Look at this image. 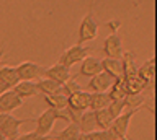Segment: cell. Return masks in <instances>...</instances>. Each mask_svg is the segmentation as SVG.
I'll return each instance as SVG.
<instances>
[{
  "label": "cell",
  "mask_w": 157,
  "mask_h": 140,
  "mask_svg": "<svg viewBox=\"0 0 157 140\" xmlns=\"http://www.w3.org/2000/svg\"><path fill=\"white\" fill-rule=\"evenodd\" d=\"M106 26L110 28V34L105 38L103 41V54H105L106 59H120L123 54V42H121V36L118 34V30H120L121 23L116 20H111L106 23Z\"/></svg>",
  "instance_id": "cell-1"
},
{
  "label": "cell",
  "mask_w": 157,
  "mask_h": 140,
  "mask_svg": "<svg viewBox=\"0 0 157 140\" xmlns=\"http://www.w3.org/2000/svg\"><path fill=\"white\" fill-rule=\"evenodd\" d=\"M56 120H66L69 122L67 114L61 113V111H54L51 108H48L46 111H43L38 117L33 119V122L36 124V129H34V134H38L39 137H46L52 132V127L56 124Z\"/></svg>",
  "instance_id": "cell-2"
},
{
  "label": "cell",
  "mask_w": 157,
  "mask_h": 140,
  "mask_svg": "<svg viewBox=\"0 0 157 140\" xmlns=\"http://www.w3.org/2000/svg\"><path fill=\"white\" fill-rule=\"evenodd\" d=\"M88 98H90V93L83 90H78L75 93L67 96V108L64 111H66V114L69 117V122L77 124L80 114L88 109Z\"/></svg>",
  "instance_id": "cell-3"
},
{
  "label": "cell",
  "mask_w": 157,
  "mask_h": 140,
  "mask_svg": "<svg viewBox=\"0 0 157 140\" xmlns=\"http://www.w3.org/2000/svg\"><path fill=\"white\" fill-rule=\"evenodd\" d=\"M98 28H100V25H98V21L95 18V13H93V10H88L87 15L83 16V20L80 21V26H78L77 44H85V42L97 39Z\"/></svg>",
  "instance_id": "cell-4"
},
{
  "label": "cell",
  "mask_w": 157,
  "mask_h": 140,
  "mask_svg": "<svg viewBox=\"0 0 157 140\" xmlns=\"http://www.w3.org/2000/svg\"><path fill=\"white\" fill-rule=\"evenodd\" d=\"M92 51H93V47L85 46V44L71 46L69 49H66L61 56H59L57 64H61V65H64V67H67V69H71L72 65L80 64V62L85 59V57H88V54H90Z\"/></svg>",
  "instance_id": "cell-5"
},
{
  "label": "cell",
  "mask_w": 157,
  "mask_h": 140,
  "mask_svg": "<svg viewBox=\"0 0 157 140\" xmlns=\"http://www.w3.org/2000/svg\"><path fill=\"white\" fill-rule=\"evenodd\" d=\"M26 122H33V119H17L12 114L0 113V132L5 140H15L20 135V127Z\"/></svg>",
  "instance_id": "cell-6"
},
{
  "label": "cell",
  "mask_w": 157,
  "mask_h": 140,
  "mask_svg": "<svg viewBox=\"0 0 157 140\" xmlns=\"http://www.w3.org/2000/svg\"><path fill=\"white\" fill-rule=\"evenodd\" d=\"M136 113H139V109H126L123 114H120L116 119H113L110 125V132L115 135L116 140H129L128 138V127L131 124V119Z\"/></svg>",
  "instance_id": "cell-7"
},
{
  "label": "cell",
  "mask_w": 157,
  "mask_h": 140,
  "mask_svg": "<svg viewBox=\"0 0 157 140\" xmlns=\"http://www.w3.org/2000/svg\"><path fill=\"white\" fill-rule=\"evenodd\" d=\"M15 69H17L20 81H38L44 75V69L46 67L39 65L36 62H31V60H25L18 67H15Z\"/></svg>",
  "instance_id": "cell-8"
},
{
  "label": "cell",
  "mask_w": 157,
  "mask_h": 140,
  "mask_svg": "<svg viewBox=\"0 0 157 140\" xmlns=\"http://www.w3.org/2000/svg\"><path fill=\"white\" fill-rule=\"evenodd\" d=\"M115 80L116 78H113L111 75H108L101 70L100 74H97L95 77H92V78L88 80L87 90L90 91V93H106Z\"/></svg>",
  "instance_id": "cell-9"
},
{
  "label": "cell",
  "mask_w": 157,
  "mask_h": 140,
  "mask_svg": "<svg viewBox=\"0 0 157 140\" xmlns=\"http://www.w3.org/2000/svg\"><path fill=\"white\" fill-rule=\"evenodd\" d=\"M21 106H23V99L15 95L13 90H8L3 95H0V113L12 114L13 111L20 109Z\"/></svg>",
  "instance_id": "cell-10"
},
{
  "label": "cell",
  "mask_w": 157,
  "mask_h": 140,
  "mask_svg": "<svg viewBox=\"0 0 157 140\" xmlns=\"http://www.w3.org/2000/svg\"><path fill=\"white\" fill-rule=\"evenodd\" d=\"M43 77L44 78H49V80L56 81V83H59V85L66 83V81H69L72 78L71 77V69H67V67H64L61 64H54L51 67H46Z\"/></svg>",
  "instance_id": "cell-11"
},
{
  "label": "cell",
  "mask_w": 157,
  "mask_h": 140,
  "mask_svg": "<svg viewBox=\"0 0 157 140\" xmlns=\"http://www.w3.org/2000/svg\"><path fill=\"white\" fill-rule=\"evenodd\" d=\"M100 72H101V64H100V59H97V57L88 56L80 62V69H78V75L80 77L92 78V77H95Z\"/></svg>",
  "instance_id": "cell-12"
},
{
  "label": "cell",
  "mask_w": 157,
  "mask_h": 140,
  "mask_svg": "<svg viewBox=\"0 0 157 140\" xmlns=\"http://www.w3.org/2000/svg\"><path fill=\"white\" fill-rule=\"evenodd\" d=\"M120 60H121V67H123V78H131V77H134L136 72H137L134 52H131V51L123 52Z\"/></svg>",
  "instance_id": "cell-13"
},
{
  "label": "cell",
  "mask_w": 157,
  "mask_h": 140,
  "mask_svg": "<svg viewBox=\"0 0 157 140\" xmlns=\"http://www.w3.org/2000/svg\"><path fill=\"white\" fill-rule=\"evenodd\" d=\"M136 75L139 77L141 80H144L149 86L154 85V80H155V59L154 57H151V59L146 60L141 67H137Z\"/></svg>",
  "instance_id": "cell-14"
},
{
  "label": "cell",
  "mask_w": 157,
  "mask_h": 140,
  "mask_svg": "<svg viewBox=\"0 0 157 140\" xmlns=\"http://www.w3.org/2000/svg\"><path fill=\"white\" fill-rule=\"evenodd\" d=\"M0 81H2L8 90H13L15 86L20 83L17 69H15V67H10V65H2L0 67Z\"/></svg>",
  "instance_id": "cell-15"
},
{
  "label": "cell",
  "mask_w": 157,
  "mask_h": 140,
  "mask_svg": "<svg viewBox=\"0 0 157 140\" xmlns=\"http://www.w3.org/2000/svg\"><path fill=\"white\" fill-rule=\"evenodd\" d=\"M78 135H80V130H78L77 124L69 122L66 129L59 130V132H56V134L51 132L48 135V138L49 140H77Z\"/></svg>",
  "instance_id": "cell-16"
},
{
  "label": "cell",
  "mask_w": 157,
  "mask_h": 140,
  "mask_svg": "<svg viewBox=\"0 0 157 140\" xmlns=\"http://www.w3.org/2000/svg\"><path fill=\"white\" fill-rule=\"evenodd\" d=\"M77 127H78V130H80V134H90V132H93V130H97L93 111L87 109L85 113L80 114V117H78V120H77Z\"/></svg>",
  "instance_id": "cell-17"
},
{
  "label": "cell",
  "mask_w": 157,
  "mask_h": 140,
  "mask_svg": "<svg viewBox=\"0 0 157 140\" xmlns=\"http://www.w3.org/2000/svg\"><path fill=\"white\" fill-rule=\"evenodd\" d=\"M101 70L105 74L111 75L113 78H123V67H121V60L120 59H101Z\"/></svg>",
  "instance_id": "cell-18"
},
{
  "label": "cell",
  "mask_w": 157,
  "mask_h": 140,
  "mask_svg": "<svg viewBox=\"0 0 157 140\" xmlns=\"http://www.w3.org/2000/svg\"><path fill=\"white\" fill-rule=\"evenodd\" d=\"M124 80V88L128 95H141L144 90H147V85L144 80H141L137 75L131 77V78H123Z\"/></svg>",
  "instance_id": "cell-19"
},
{
  "label": "cell",
  "mask_w": 157,
  "mask_h": 140,
  "mask_svg": "<svg viewBox=\"0 0 157 140\" xmlns=\"http://www.w3.org/2000/svg\"><path fill=\"white\" fill-rule=\"evenodd\" d=\"M111 103L108 93H90L88 98V109L90 111H100L108 108V104Z\"/></svg>",
  "instance_id": "cell-20"
},
{
  "label": "cell",
  "mask_w": 157,
  "mask_h": 140,
  "mask_svg": "<svg viewBox=\"0 0 157 140\" xmlns=\"http://www.w3.org/2000/svg\"><path fill=\"white\" fill-rule=\"evenodd\" d=\"M15 95L20 96L21 99L25 98H33V96L39 95L38 93V88H36V83L34 81H20V83L13 88Z\"/></svg>",
  "instance_id": "cell-21"
},
{
  "label": "cell",
  "mask_w": 157,
  "mask_h": 140,
  "mask_svg": "<svg viewBox=\"0 0 157 140\" xmlns=\"http://www.w3.org/2000/svg\"><path fill=\"white\" fill-rule=\"evenodd\" d=\"M34 83H36L38 93H41V95H57V93H61V85L56 83V81H52V80H49V78H39L38 81H34Z\"/></svg>",
  "instance_id": "cell-22"
},
{
  "label": "cell",
  "mask_w": 157,
  "mask_h": 140,
  "mask_svg": "<svg viewBox=\"0 0 157 140\" xmlns=\"http://www.w3.org/2000/svg\"><path fill=\"white\" fill-rule=\"evenodd\" d=\"M44 103L48 104V108H51L54 111H62L67 108V96H64L61 93L57 95H44Z\"/></svg>",
  "instance_id": "cell-23"
},
{
  "label": "cell",
  "mask_w": 157,
  "mask_h": 140,
  "mask_svg": "<svg viewBox=\"0 0 157 140\" xmlns=\"http://www.w3.org/2000/svg\"><path fill=\"white\" fill-rule=\"evenodd\" d=\"M106 93H108V96H110L111 101H123V99H124V96L128 95L126 88H124V80H123V78H116Z\"/></svg>",
  "instance_id": "cell-24"
},
{
  "label": "cell",
  "mask_w": 157,
  "mask_h": 140,
  "mask_svg": "<svg viewBox=\"0 0 157 140\" xmlns=\"http://www.w3.org/2000/svg\"><path fill=\"white\" fill-rule=\"evenodd\" d=\"M93 116H95V124L98 130H108L110 125L113 122V117L108 113V109H100V111H93Z\"/></svg>",
  "instance_id": "cell-25"
},
{
  "label": "cell",
  "mask_w": 157,
  "mask_h": 140,
  "mask_svg": "<svg viewBox=\"0 0 157 140\" xmlns=\"http://www.w3.org/2000/svg\"><path fill=\"white\" fill-rule=\"evenodd\" d=\"M123 103H124V108L126 109H142L146 106V98L141 95H126L124 99H123Z\"/></svg>",
  "instance_id": "cell-26"
},
{
  "label": "cell",
  "mask_w": 157,
  "mask_h": 140,
  "mask_svg": "<svg viewBox=\"0 0 157 140\" xmlns=\"http://www.w3.org/2000/svg\"><path fill=\"white\" fill-rule=\"evenodd\" d=\"M108 113H110V116L113 119H116L120 114H123L126 111V108H124V103L123 101H111L110 104H108Z\"/></svg>",
  "instance_id": "cell-27"
},
{
  "label": "cell",
  "mask_w": 157,
  "mask_h": 140,
  "mask_svg": "<svg viewBox=\"0 0 157 140\" xmlns=\"http://www.w3.org/2000/svg\"><path fill=\"white\" fill-rule=\"evenodd\" d=\"M88 138L90 140H116L110 130H93V132L88 134Z\"/></svg>",
  "instance_id": "cell-28"
},
{
  "label": "cell",
  "mask_w": 157,
  "mask_h": 140,
  "mask_svg": "<svg viewBox=\"0 0 157 140\" xmlns=\"http://www.w3.org/2000/svg\"><path fill=\"white\" fill-rule=\"evenodd\" d=\"M15 140H48V135H46V137H39V135H38V134H34V130H33V132L20 134Z\"/></svg>",
  "instance_id": "cell-29"
},
{
  "label": "cell",
  "mask_w": 157,
  "mask_h": 140,
  "mask_svg": "<svg viewBox=\"0 0 157 140\" xmlns=\"http://www.w3.org/2000/svg\"><path fill=\"white\" fill-rule=\"evenodd\" d=\"M5 91H8V88H7V86H5V85L2 83V81H0V95H3Z\"/></svg>",
  "instance_id": "cell-30"
},
{
  "label": "cell",
  "mask_w": 157,
  "mask_h": 140,
  "mask_svg": "<svg viewBox=\"0 0 157 140\" xmlns=\"http://www.w3.org/2000/svg\"><path fill=\"white\" fill-rule=\"evenodd\" d=\"M3 56H5V47L2 46V49H0V67H2V59H3Z\"/></svg>",
  "instance_id": "cell-31"
},
{
  "label": "cell",
  "mask_w": 157,
  "mask_h": 140,
  "mask_svg": "<svg viewBox=\"0 0 157 140\" xmlns=\"http://www.w3.org/2000/svg\"><path fill=\"white\" fill-rule=\"evenodd\" d=\"M77 140H90V138H88V134H80Z\"/></svg>",
  "instance_id": "cell-32"
},
{
  "label": "cell",
  "mask_w": 157,
  "mask_h": 140,
  "mask_svg": "<svg viewBox=\"0 0 157 140\" xmlns=\"http://www.w3.org/2000/svg\"><path fill=\"white\" fill-rule=\"evenodd\" d=\"M0 140H5V137H3V134L0 132Z\"/></svg>",
  "instance_id": "cell-33"
},
{
  "label": "cell",
  "mask_w": 157,
  "mask_h": 140,
  "mask_svg": "<svg viewBox=\"0 0 157 140\" xmlns=\"http://www.w3.org/2000/svg\"><path fill=\"white\" fill-rule=\"evenodd\" d=\"M48 140H49V138H48Z\"/></svg>",
  "instance_id": "cell-34"
}]
</instances>
